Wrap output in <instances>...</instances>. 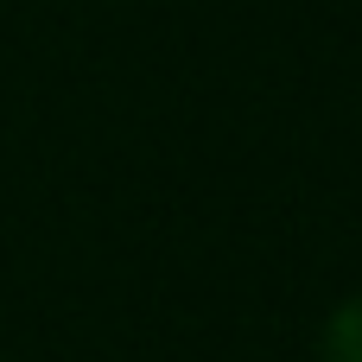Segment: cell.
<instances>
[{"mask_svg": "<svg viewBox=\"0 0 362 362\" xmlns=\"http://www.w3.org/2000/svg\"><path fill=\"white\" fill-rule=\"evenodd\" d=\"M318 356H325V362H362V293H356V299H344V305L331 312Z\"/></svg>", "mask_w": 362, "mask_h": 362, "instance_id": "1", "label": "cell"}]
</instances>
